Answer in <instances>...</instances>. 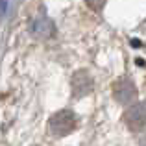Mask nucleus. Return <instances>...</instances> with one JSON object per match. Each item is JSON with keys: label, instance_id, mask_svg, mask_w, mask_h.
Listing matches in <instances>:
<instances>
[{"label": "nucleus", "instance_id": "3", "mask_svg": "<svg viewBox=\"0 0 146 146\" xmlns=\"http://www.w3.org/2000/svg\"><path fill=\"white\" fill-rule=\"evenodd\" d=\"M137 96V89L129 80H120L115 83V98L120 104H131Z\"/></svg>", "mask_w": 146, "mask_h": 146}, {"label": "nucleus", "instance_id": "4", "mask_svg": "<svg viewBox=\"0 0 146 146\" xmlns=\"http://www.w3.org/2000/svg\"><path fill=\"white\" fill-rule=\"evenodd\" d=\"M72 91H74V96H78V98L89 94L93 91V80H91V76L83 70L76 72L74 78H72Z\"/></svg>", "mask_w": 146, "mask_h": 146}, {"label": "nucleus", "instance_id": "1", "mask_svg": "<svg viewBox=\"0 0 146 146\" xmlns=\"http://www.w3.org/2000/svg\"><path fill=\"white\" fill-rule=\"evenodd\" d=\"M76 128V115L68 109L57 111L50 118V131L56 137H65Z\"/></svg>", "mask_w": 146, "mask_h": 146}, {"label": "nucleus", "instance_id": "7", "mask_svg": "<svg viewBox=\"0 0 146 146\" xmlns=\"http://www.w3.org/2000/svg\"><path fill=\"white\" fill-rule=\"evenodd\" d=\"M7 11V0H0V17H4Z\"/></svg>", "mask_w": 146, "mask_h": 146}, {"label": "nucleus", "instance_id": "5", "mask_svg": "<svg viewBox=\"0 0 146 146\" xmlns=\"http://www.w3.org/2000/svg\"><path fill=\"white\" fill-rule=\"evenodd\" d=\"M32 33L37 35V37H48V35L54 33V24L46 17H39V19H35L33 24H32Z\"/></svg>", "mask_w": 146, "mask_h": 146}, {"label": "nucleus", "instance_id": "6", "mask_svg": "<svg viewBox=\"0 0 146 146\" xmlns=\"http://www.w3.org/2000/svg\"><path fill=\"white\" fill-rule=\"evenodd\" d=\"M85 4L91 7V9L100 11V9L104 7V4H106V0H85Z\"/></svg>", "mask_w": 146, "mask_h": 146}, {"label": "nucleus", "instance_id": "2", "mask_svg": "<svg viewBox=\"0 0 146 146\" xmlns=\"http://www.w3.org/2000/svg\"><path fill=\"white\" fill-rule=\"evenodd\" d=\"M124 120L131 129L144 128L146 126V104L144 102L133 104V106L124 113Z\"/></svg>", "mask_w": 146, "mask_h": 146}]
</instances>
